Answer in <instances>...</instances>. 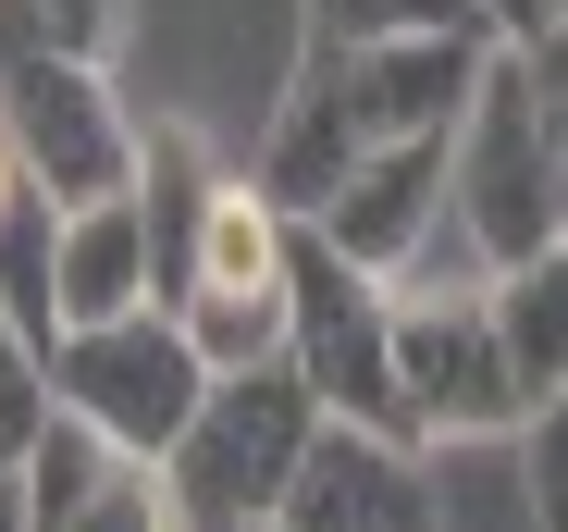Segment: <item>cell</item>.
I'll return each mask as SVG.
<instances>
[{"instance_id":"cell-20","label":"cell","mask_w":568,"mask_h":532,"mask_svg":"<svg viewBox=\"0 0 568 532\" xmlns=\"http://www.w3.org/2000/svg\"><path fill=\"white\" fill-rule=\"evenodd\" d=\"M556 13H568V0H556Z\"/></svg>"},{"instance_id":"cell-13","label":"cell","mask_w":568,"mask_h":532,"mask_svg":"<svg viewBox=\"0 0 568 532\" xmlns=\"http://www.w3.org/2000/svg\"><path fill=\"white\" fill-rule=\"evenodd\" d=\"M62 421V384H50V322L0 285V471L38 459V433Z\"/></svg>"},{"instance_id":"cell-10","label":"cell","mask_w":568,"mask_h":532,"mask_svg":"<svg viewBox=\"0 0 568 532\" xmlns=\"http://www.w3.org/2000/svg\"><path fill=\"white\" fill-rule=\"evenodd\" d=\"M445 149H457V137H420V149H384V161H358L346 187H334L322 211H297V223H322L346 260H371L384 285H408L420 260L445 248V223H457V199H445Z\"/></svg>"},{"instance_id":"cell-11","label":"cell","mask_w":568,"mask_h":532,"mask_svg":"<svg viewBox=\"0 0 568 532\" xmlns=\"http://www.w3.org/2000/svg\"><path fill=\"white\" fill-rule=\"evenodd\" d=\"M149 298H161V223H149V173H136L124 199L62 211V235H50V334L124 322V310H149Z\"/></svg>"},{"instance_id":"cell-5","label":"cell","mask_w":568,"mask_h":532,"mask_svg":"<svg viewBox=\"0 0 568 532\" xmlns=\"http://www.w3.org/2000/svg\"><path fill=\"white\" fill-rule=\"evenodd\" d=\"M396 372L433 446H495V433L531 421V384L507 360V322H495V273H420L396 285Z\"/></svg>"},{"instance_id":"cell-6","label":"cell","mask_w":568,"mask_h":532,"mask_svg":"<svg viewBox=\"0 0 568 532\" xmlns=\"http://www.w3.org/2000/svg\"><path fill=\"white\" fill-rule=\"evenodd\" d=\"M50 384H62V409L87 433H112V446H136V459H173V433L199 421V397H211V360H199V334H185V310L149 298L124 322L50 334Z\"/></svg>"},{"instance_id":"cell-1","label":"cell","mask_w":568,"mask_h":532,"mask_svg":"<svg viewBox=\"0 0 568 532\" xmlns=\"http://www.w3.org/2000/svg\"><path fill=\"white\" fill-rule=\"evenodd\" d=\"M507 38L495 26H433V38H310V62L284 74L272 100V137H260V187L284 211H322L358 161L384 149H420V137H457L469 87H483Z\"/></svg>"},{"instance_id":"cell-2","label":"cell","mask_w":568,"mask_h":532,"mask_svg":"<svg viewBox=\"0 0 568 532\" xmlns=\"http://www.w3.org/2000/svg\"><path fill=\"white\" fill-rule=\"evenodd\" d=\"M322 421H334V409L310 397V372H297V360L211 372V397H199V421L173 433L161 483H173V508L199 520V532L272 520L284 495H297V471H310V446H322Z\"/></svg>"},{"instance_id":"cell-12","label":"cell","mask_w":568,"mask_h":532,"mask_svg":"<svg viewBox=\"0 0 568 532\" xmlns=\"http://www.w3.org/2000/svg\"><path fill=\"white\" fill-rule=\"evenodd\" d=\"M495 322H507V360L531 384V409L568 384V235L544 260H519V273H495Z\"/></svg>"},{"instance_id":"cell-4","label":"cell","mask_w":568,"mask_h":532,"mask_svg":"<svg viewBox=\"0 0 568 532\" xmlns=\"http://www.w3.org/2000/svg\"><path fill=\"white\" fill-rule=\"evenodd\" d=\"M445 199H457V235L483 248V273H519V260H544V248L568 235V211H556V149H544V87H531V50H519V38L483 62V87H469V112H457Z\"/></svg>"},{"instance_id":"cell-14","label":"cell","mask_w":568,"mask_h":532,"mask_svg":"<svg viewBox=\"0 0 568 532\" xmlns=\"http://www.w3.org/2000/svg\"><path fill=\"white\" fill-rule=\"evenodd\" d=\"M433 26H495V13L483 0H310V38H433Z\"/></svg>"},{"instance_id":"cell-9","label":"cell","mask_w":568,"mask_h":532,"mask_svg":"<svg viewBox=\"0 0 568 532\" xmlns=\"http://www.w3.org/2000/svg\"><path fill=\"white\" fill-rule=\"evenodd\" d=\"M26 532H199L173 508L161 459L112 446V433H87L74 409L38 433V459H26Z\"/></svg>"},{"instance_id":"cell-18","label":"cell","mask_w":568,"mask_h":532,"mask_svg":"<svg viewBox=\"0 0 568 532\" xmlns=\"http://www.w3.org/2000/svg\"><path fill=\"white\" fill-rule=\"evenodd\" d=\"M0 532H26V471H0Z\"/></svg>"},{"instance_id":"cell-17","label":"cell","mask_w":568,"mask_h":532,"mask_svg":"<svg viewBox=\"0 0 568 532\" xmlns=\"http://www.w3.org/2000/svg\"><path fill=\"white\" fill-rule=\"evenodd\" d=\"M483 13H495V26H507V38H519V50H531V38H544V26H556V0H483Z\"/></svg>"},{"instance_id":"cell-16","label":"cell","mask_w":568,"mask_h":532,"mask_svg":"<svg viewBox=\"0 0 568 532\" xmlns=\"http://www.w3.org/2000/svg\"><path fill=\"white\" fill-rule=\"evenodd\" d=\"M531 87H544V149H556V211H568V13L531 38Z\"/></svg>"},{"instance_id":"cell-7","label":"cell","mask_w":568,"mask_h":532,"mask_svg":"<svg viewBox=\"0 0 568 532\" xmlns=\"http://www.w3.org/2000/svg\"><path fill=\"white\" fill-rule=\"evenodd\" d=\"M0 124H13L26 173H38L62 211L124 199L136 173H149V124L112 100V74L74 62V50H0Z\"/></svg>"},{"instance_id":"cell-8","label":"cell","mask_w":568,"mask_h":532,"mask_svg":"<svg viewBox=\"0 0 568 532\" xmlns=\"http://www.w3.org/2000/svg\"><path fill=\"white\" fill-rule=\"evenodd\" d=\"M272 520H284V532H445V495H433V459L408 446V433L322 421L297 495H284Z\"/></svg>"},{"instance_id":"cell-15","label":"cell","mask_w":568,"mask_h":532,"mask_svg":"<svg viewBox=\"0 0 568 532\" xmlns=\"http://www.w3.org/2000/svg\"><path fill=\"white\" fill-rule=\"evenodd\" d=\"M519 495H531V532H568V384L519 421Z\"/></svg>"},{"instance_id":"cell-19","label":"cell","mask_w":568,"mask_h":532,"mask_svg":"<svg viewBox=\"0 0 568 532\" xmlns=\"http://www.w3.org/2000/svg\"><path fill=\"white\" fill-rule=\"evenodd\" d=\"M235 532H284V520H235Z\"/></svg>"},{"instance_id":"cell-3","label":"cell","mask_w":568,"mask_h":532,"mask_svg":"<svg viewBox=\"0 0 568 532\" xmlns=\"http://www.w3.org/2000/svg\"><path fill=\"white\" fill-rule=\"evenodd\" d=\"M284 360L310 372V397L334 421L433 446L420 409H408V372H396V285L371 273V260H346L322 223H297V260H284Z\"/></svg>"}]
</instances>
